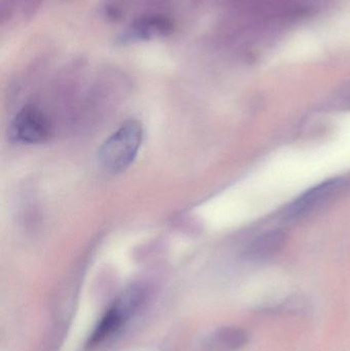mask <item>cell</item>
<instances>
[{
    "label": "cell",
    "mask_w": 350,
    "mask_h": 351,
    "mask_svg": "<svg viewBox=\"0 0 350 351\" xmlns=\"http://www.w3.org/2000/svg\"><path fill=\"white\" fill-rule=\"evenodd\" d=\"M10 137L21 144H38L47 141L51 133V125L45 113L28 105L18 111L10 125Z\"/></svg>",
    "instance_id": "cell-3"
},
{
    "label": "cell",
    "mask_w": 350,
    "mask_h": 351,
    "mask_svg": "<svg viewBox=\"0 0 350 351\" xmlns=\"http://www.w3.org/2000/svg\"><path fill=\"white\" fill-rule=\"evenodd\" d=\"M174 30L173 21L164 14H149L136 19L117 38L119 45L147 41L155 36H168Z\"/></svg>",
    "instance_id": "cell-5"
},
{
    "label": "cell",
    "mask_w": 350,
    "mask_h": 351,
    "mask_svg": "<svg viewBox=\"0 0 350 351\" xmlns=\"http://www.w3.org/2000/svg\"><path fill=\"white\" fill-rule=\"evenodd\" d=\"M142 140L143 129L139 121H127L101 146L99 162L107 172H123L137 156Z\"/></svg>",
    "instance_id": "cell-1"
},
{
    "label": "cell",
    "mask_w": 350,
    "mask_h": 351,
    "mask_svg": "<svg viewBox=\"0 0 350 351\" xmlns=\"http://www.w3.org/2000/svg\"><path fill=\"white\" fill-rule=\"evenodd\" d=\"M342 186L343 180L341 178H332L306 190L286 206L283 213L284 219L295 221L310 215L335 195Z\"/></svg>",
    "instance_id": "cell-4"
},
{
    "label": "cell",
    "mask_w": 350,
    "mask_h": 351,
    "mask_svg": "<svg viewBox=\"0 0 350 351\" xmlns=\"http://www.w3.org/2000/svg\"><path fill=\"white\" fill-rule=\"evenodd\" d=\"M285 241V234L282 231L273 230L263 233L255 239L247 249V257L260 261L275 255Z\"/></svg>",
    "instance_id": "cell-6"
},
{
    "label": "cell",
    "mask_w": 350,
    "mask_h": 351,
    "mask_svg": "<svg viewBox=\"0 0 350 351\" xmlns=\"http://www.w3.org/2000/svg\"><path fill=\"white\" fill-rule=\"evenodd\" d=\"M42 0H2L1 1V23L10 20L16 12H20L21 16H31L36 12Z\"/></svg>",
    "instance_id": "cell-7"
},
{
    "label": "cell",
    "mask_w": 350,
    "mask_h": 351,
    "mask_svg": "<svg viewBox=\"0 0 350 351\" xmlns=\"http://www.w3.org/2000/svg\"><path fill=\"white\" fill-rule=\"evenodd\" d=\"M145 297V290L140 286H134L125 291L95 328L90 337V346L102 343L125 327L143 305Z\"/></svg>",
    "instance_id": "cell-2"
}]
</instances>
